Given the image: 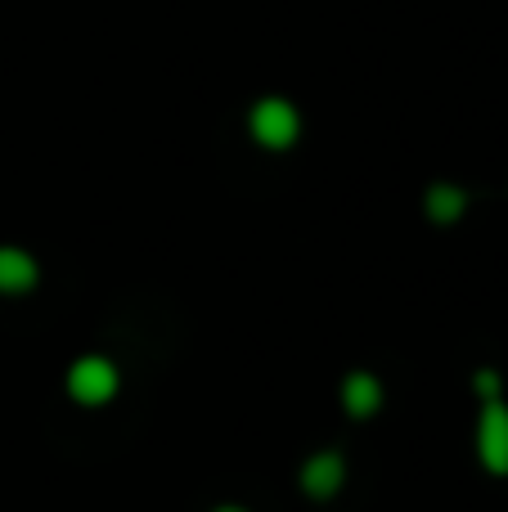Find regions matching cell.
<instances>
[{"instance_id":"6da1fadb","label":"cell","mask_w":508,"mask_h":512,"mask_svg":"<svg viewBox=\"0 0 508 512\" xmlns=\"http://www.w3.org/2000/svg\"><path fill=\"white\" fill-rule=\"evenodd\" d=\"M248 135L270 153H284L302 140V113H297L293 99L266 95L248 108Z\"/></svg>"},{"instance_id":"7a4b0ae2","label":"cell","mask_w":508,"mask_h":512,"mask_svg":"<svg viewBox=\"0 0 508 512\" xmlns=\"http://www.w3.org/2000/svg\"><path fill=\"white\" fill-rule=\"evenodd\" d=\"M122 391V369L108 355H81L68 364V396L86 409H99Z\"/></svg>"},{"instance_id":"3957f363","label":"cell","mask_w":508,"mask_h":512,"mask_svg":"<svg viewBox=\"0 0 508 512\" xmlns=\"http://www.w3.org/2000/svg\"><path fill=\"white\" fill-rule=\"evenodd\" d=\"M477 459L491 477H508V405L486 400L477 414Z\"/></svg>"},{"instance_id":"277c9868","label":"cell","mask_w":508,"mask_h":512,"mask_svg":"<svg viewBox=\"0 0 508 512\" xmlns=\"http://www.w3.org/2000/svg\"><path fill=\"white\" fill-rule=\"evenodd\" d=\"M297 486H302L306 499H333L342 486H347V459L338 450H320L302 463L297 472Z\"/></svg>"},{"instance_id":"5b68a950","label":"cell","mask_w":508,"mask_h":512,"mask_svg":"<svg viewBox=\"0 0 508 512\" xmlns=\"http://www.w3.org/2000/svg\"><path fill=\"white\" fill-rule=\"evenodd\" d=\"M387 391L383 382H378V373L369 369H351L347 378H342V409H347L351 418H374L378 409H383Z\"/></svg>"},{"instance_id":"8992f818","label":"cell","mask_w":508,"mask_h":512,"mask_svg":"<svg viewBox=\"0 0 508 512\" xmlns=\"http://www.w3.org/2000/svg\"><path fill=\"white\" fill-rule=\"evenodd\" d=\"M36 279H41L36 256L27 248L5 243V248H0V297H23V292L36 288Z\"/></svg>"},{"instance_id":"52a82bcc","label":"cell","mask_w":508,"mask_h":512,"mask_svg":"<svg viewBox=\"0 0 508 512\" xmlns=\"http://www.w3.org/2000/svg\"><path fill=\"white\" fill-rule=\"evenodd\" d=\"M423 212H428V221H437V225H455L459 216L468 212V194L459 185H432L428 194H423Z\"/></svg>"},{"instance_id":"ba28073f","label":"cell","mask_w":508,"mask_h":512,"mask_svg":"<svg viewBox=\"0 0 508 512\" xmlns=\"http://www.w3.org/2000/svg\"><path fill=\"white\" fill-rule=\"evenodd\" d=\"M473 391L482 400H500V373H495V369H477L473 373Z\"/></svg>"},{"instance_id":"9c48e42d","label":"cell","mask_w":508,"mask_h":512,"mask_svg":"<svg viewBox=\"0 0 508 512\" xmlns=\"http://www.w3.org/2000/svg\"><path fill=\"white\" fill-rule=\"evenodd\" d=\"M212 512H248L243 504H221V508H212Z\"/></svg>"}]
</instances>
